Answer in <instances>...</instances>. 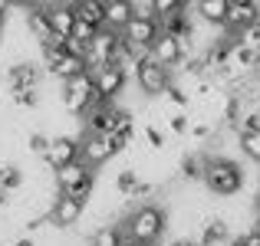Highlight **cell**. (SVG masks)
<instances>
[{"label":"cell","instance_id":"cell-1","mask_svg":"<svg viewBox=\"0 0 260 246\" xmlns=\"http://www.w3.org/2000/svg\"><path fill=\"white\" fill-rule=\"evenodd\" d=\"M168 230V214L165 207H158V203H142V207H135L132 214L125 217V227H122V233H125V240H135L142 246H152L155 240H161Z\"/></svg>","mask_w":260,"mask_h":246},{"label":"cell","instance_id":"cell-2","mask_svg":"<svg viewBox=\"0 0 260 246\" xmlns=\"http://www.w3.org/2000/svg\"><path fill=\"white\" fill-rule=\"evenodd\" d=\"M204 187L217 197H231L244 187V171L231 158H208L204 161Z\"/></svg>","mask_w":260,"mask_h":246},{"label":"cell","instance_id":"cell-3","mask_svg":"<svg viewBox=\"0 0 260 246\" xmlns=\"http://www.w3.org/2000/svg\"><path fill=\"white\" fill-rule=\"evenodd\" d=\"M63 105H66V112H73V115H86L89 108L95 105V82H92V72H83V76L63 82Z\"/></svg>","mask_w":260,"mask_h":246},{"label":"cell","instance_id":"cell-4","mask_svg":"<svg viewBox=\"0 0 260 246\" xmlns=\"http://www.w3.org/2000/svg\"><path fill=\"white\" fill-rule=\"evenodd\" d=\"M119 53H122V33L102 26V30L92 36V43H89V72H92L95 66L115 63V59H119Z\"/></svg>","mask_w":260,"mask_h":246},{"label":"cell","instance_id":"cell-5","mask_svg":"<svg viewBox=\"0 0 260 246\" xmlns=\"http://www.w3.org/2000/svg\"><path fill=\"white\" fill-rule=\"evenodd\" d=\"M125 76L128 72L122 69L119 63H106L92 69V82H95V102H112L115 95L125 89Z\"/></svg>","mask_w":260,"mask_h":246},{"label":"cell","instance_id":"cell-6","mask_svg":"<svg viewBox=\"0 0 260 246\" xmlns=\"http://www.w3.org/2000/svg\"><path fill=\"white\" fill-rule=\"evenodd\" d=\"M135 79H139V89L145 95H165L168 86H172V76H168L165 66H158L152 56H145L139 63V72H135Z\"/></svg>","mask_w":260,"mask_h":246},{"label":"cell","instance_id":"cell-7","mask_svg":"<svg viewBox=\"0 0 260 246\" xmlns=\"http://www.w3.org/2000/svg\"><path fill=\"white\" fill-rule=\"evenodd\" d=\"M83 214H86V203L76 200V197H70V194H56L53 203H50V220H53V227H59V230L76 227V223L83 220Z\"/></svg>","mask_w":260,"mask_h":246},{"label":"cell","instance_id":"cell-8","mask_svg":"<svg viewBox=\"0 0 260 246\" xmlns=\"http://www.w3.org/2000/svg\"><path fill=\"white\" fill-rule=\"evenodd\" d=\"M53 177H56L59 194H76L79 187H89V184H95L92 168H89V164H83V161H73V164H66V168L53 171Z\"/></svg>","mask_w":260,"mask_h":246},{"label":"cell","instance_id":"cell-9","mask_svg":"<svg viewBox=\"0 0 260 246\" xmlns=\"http://www.w3.org/2000/svg\"><path fill=\"white\" fill-rule=\"evenodd\" d=\"M79 161L89 164V168H99V164H106L109 158L115 154V145H112V138L109 135H92V132H86V138L79 141Z\"/></svg>","mask_w":260,"mask_h":246},{"label":"cell","instance_id":"cell-10","mask_svg":"<svg viewBox=\"0 0 260 246\" xmlns=\"http://www.w3.org/2000/svg\"><path fill=\"white\" fill-rule=\"evenodd\" d=\"M79 141L73 138V135H56V138L50 141V151H46V158L43 164L46 168H53V171H59V168H66V164H73V161H79Z\"/></svg>","mask_w":260,"mask_h":246},{"label":"cell","instance_id":"cell-11","mask_svg":"<svg viewBox=\"0 0 260 246\" xmlns=\"http://www.w3.org/2000/svg\"><path fill=\"white\" fill-rule=\"evenodd\" d=\"M148 56H152L158 66L172 69V66H178V63H181V59H188V50H184L181 36H168V33H161V36L155 39V46L148 50Z\"/></svg>","mask_w":260,"mask_h":246},{"label":"cell","instance_id":"cell-12","mask_svg":"<svg viewBox=\"0 0 260 246\" xmlns=\"http://www.w3.org/2000/svg\"><path fill=\"white\" fill-rule=\"evenodd\" d=\"M257 20H260L257 0H231V10H228V23H224V30H228L231 36H237L241 30L254 26Z\"/></svg>","mask_w":260,"mask_h":246},{"label":"cell","instance_id":"cell-13","mask_svg":"<svg viewBox=\"0 0 260 246\" xmlns=\"http://www.w3.org/2000/svg\"><path fill=\"white\" fill-rule=\"evenodd\" d=\"M46 13H50V26L59 39L73 36V30H76V7H73L70 0H63V4H46Z\"/></svg>","mask_w":260,"mask_h":246},{"label":"cell","instance_id":"cell-14","mask_svg":"<svg viewBox=\"0 0 260 246\" xmlns=\"http://www.w3.org/2000/svg\"><path fill=\"white\" fill-rule=\"evenodd\" d=\"M26 30L37 36V43H40V46H46V43H59V36L53 33V26H50V13H46V4H40V7H33V10H26Z\"/></svg>","mask_w":260,"mask_h":246},{"label":"cell","instance_id":"cell-15","mask_svg":"<svg viewBox=\"0 0 260 246\" xmlns=\"http://www.w3.org/2000/svg\"><path fill=\"white\" fill-rule=\"evenodd\" d=\"M7 86H10V92H17V89H37L40 86V69L30 59L10 66V69H7Z\"/></svg>","mask_w":260,"mask_h":246},{"label":"cell","instance_id":"cell-16","mask_svg":"<svg viewBox=\"0 0 260 246\" xmlns=\"http://www.w3.org/2000/svg\"><path fill=\"white\" fill-rule=\"evenodd\" d=\"M135 17V0H119V4H106V26L122 33Z\"/></svg>","mask_w":260,"mask_h":246},{"label":"cell","instance_id":"cell-17","mask_svg":"<svg viewBox=\"0 0 260 246\" xmlns=\"http://www.w3.org/2000/svg\"><path fill=\"white\" fill-rule=\"evenodd\" d=\"M194 10H198V17H201L208 26H224V23H228L231 0H198Z\"/></svg>","mask_w":260,"mask_h":246},{"label":"cell","instance_id":"cell-18","mask_svg":"<svg viewBox=\"0 0 260 246\" xmlns=\"http://www.w3.org/2000/svg\"><path fill=\"white\" fill-rule=\"evenodd\" d=\"M231 243V230L221 217H211V220L201 223V236H198V246H221Z\"/></svg>","mask_w":260,"mask_h":246},{"label":"cell","instance_id":"cell-19","mask_svg":"<svg viewBox=\"0 0 260 246\" xmlns=\"http://www.w3.org/2000/svg\"><path fill=\"white\" fill-rule=\"evenodd\" d=\"M76 7V17L86 20V23H92L95 30H102L106 26V0H79Z\"/></svg>","mask_w":260,"mask_h":246},{"label":"cell","instance_id":"cell-20","mask_svg":"<svg viewBox=\"0 0 260 246\" xmlns=\"http://www.w3.org/2000/svg\"><path fill=\"white\" fill-rule=\"evenodd\" d=\"M86 246H125V233L119 227H99Z\"/></svg>","mask_w":260,"mask_h":246},{"label":"cell","instance_id":"cell-21","mask_svg":"<svg viewBox=\"0 0 260 246\" xmlns=\"http://www.w3.org/2000/svg\"><path fill=\"white\" fill-rule=\"evenodd\" d=\"M20 184H23V174H20L17 164H0V187H4V194L20 190Z\"/></svg>","mask_w":260,"mask_h":246},{"label":"cell","instance_id":"cell-22","mask_svg":"<svg viewBox=\"0 0 260 246\" xmlns=\"http://www.w3.org/2000/svg\"><path fill=\"white\" fill-rule=\"evenodd\" d=\"M237 145H241L244 158H250V161L260 164V132H241V135H237Z\"/></svg>","mask_w":260,"mask_h":246},{"label":"cell","instance_id":"cell-23","mask_svg":"<svg viewBox=\"0 0 260 246\" xmlns=\"http://www.w3.org/2000/svg\"><path fill=\"white\" fill-rule=\"evenodd\" d=\"M204 161L208 158H198V154L181 158V177H188V181H204Z\"/></svg>","mask_w":260,"mask_h":246},{"label":"cell","instance_id":"cell-24","mask_svg":"<svg viewBox=\"0 0 260 246\" xmlns=\"http://www.w3.org/2000/svg\"><path fill=\"white\" fill-rule=\"evenodd\" d=\"M188 10V0H152V13L155 17H172V13H181Z\"/></svg>","mask_w":260,"mask_h":246},{"label":"cell","instance_id":"cell-25","mask_svg":"<svg viewBox=\"0 0 260 246\" xmlns=\"http://www.w3.org/2000/svg\"><path fill=\"white\" fill-rule=\"evenodd\" d=\"M139 184H142L139 181V171H132V168H125L119 177H115V187H119V194H125V197H132Z\"/></svg>","mask_w":260,"mask_h":246},{"label":"cell","instance_id":"cell-26","mask_svg":"<svg viewBox=\"0 0 260 246\" xmlns=\"http://www.w3.org/2000/svg\"><path fill=\"white\" fill-rule=\"evenodd\" d=\"M237 43L247 46V50H254V53H260V20H257L254 26H247V30L237 33Z\"/></svg>","mask_w":260,"mask_h":246},{"label":"cell","instance_id":"cell-27","mask_svg":"<svg viewBox=\"0 0 260 246\" xmlns=\"http://www.w3.org/2000/svg\"><path fill=\"white\" fill-rule=\"evenodd\" d=\"M50 141H53V138H46V135L33 132L30 138H26V145H30V151H33V154H40V158H46V151H50Z\"/></svg>","mask_w":260,"mask_h":246},{"label":"cell","instance_id":"cell-28","mask_svg":"<svg viewBox=\"0 0 260 246\" xmlns=\"http://www.w3.org/2000/svg\"><path fill=\"white\" fill-rule=\"evenodd\" d=\"M95 33H99V30H95L92 23H86V20H79V17H76V30H73V36H76L79 43H86V46H89Z\"/></svg>","mask_w":260,"mask_h":246},{"label":"cell","instance_id":"cell-29","mask_svg":"<svg viewBox=\"0 0 260 246\" xmlns=\"http://www.w3.org/2000/svg\"><path fill=\"white\" fill-rule=\"evenodd\" d=\"M13 102H17L20 108H33L37 105V89H17V92H10Z\"/></svg>","mask_w":260,"mask_h":246},{"label":"cell","instance_id":"cell-30","mask_svg":"<svg viewBox=\"0 0 260 246\" xmlns=\"http://www.w3.org/2000/svg\"><path fill=\"white\" fill-rule=\"evenodd\" d=\"M145 138H148V145H152L155 151H161V148H165V132H161V128L148 125V128H145Z\"/></svg>","mask_w":260,"mask_h":246},{"label":"cell","instance_id":"cell-31","mask_svg":"<svg viewBox=\"0 0 260 246\" xmlns=\"http://www.w3.org/2000/svg\"><path fill=\"white\" fill-rule=\"evenodd\" d=\"M165 99L172 102V105H178V108H184V105H188V92H184V89H178V86H168Z\"/></svg>","mask_w":260,"mask_h":246},{"label":"cell","instance_id":"cell-32","mask_svg":"<svg viewBox=\"0 0 260 246\" xmlns=\"http://www.w3.org/2000/svg\"><path fill=\"white\" fill-rule=\"evenodd\" d=\"M172 132L175 135H184V132H188V115H184V112H175L172 115Z\"/></svg>","mask_w":260,"mask_h":246},{"label":"cell","instance_id":"cell-33","mask_svg":"<svg viewBox=\"0 0 260 246\" xmlns=\"http://www.w3.org/2000/svg\"><path fill=\"white\" fill-rule=\"evenodd\" d=\"M4 4H10V7H23V10H33V7H40L43 0H4Z\"/></svg>","mask_w":260,"mask_h":246},{"label":"cell","instance_id":"cell-34","mask_svg":"<svg viewBox=\"0 0 260 246\" xmlns=\"http://www.w3.org/2000/svg\"><path fill=\"white\" fill-rule=\"evenodd\" d=\"M241 243H244V246H260V230H250V233H244Z\"/></svg>","mask_w":260,"mask_h":246},{"label":"cell","instance_id":"cell-35","mask_svg":"<svg viewBox=\"0 0 260 246\" xmlns=\"http://www.w3.org/2000/svg\"><path fill=\"white\" fill-rule=\"evenodd\" d=\"M208 132H211L208 125H194V128H191V135H194V138H204V135H208Z\"/></svg>","mask_w":260,"mask_h":246},{"label":"cell","instance_id":"cell-36","mask_svg":"<svg viewBox=\"0 0 260 246\" xmlns=\"http://www.w3.org/2000/svg\"><path fill=\"white\" fill-rule=\"evenodd\" d=\"M254 220H257V230H260V194L254 197Z\"/></svg>","mask_w":260,"mask_h":246},{"label":"cell","instance_id":"cell-37","mask_svg":"<svg viewBox=\"0 0 260 246\" xmlns=\"http://www.w3.org/2000/svg\"><path fill=\"white\" fill-rule=\"evenodd\" d=\"M13 246H37V243H33V240H30V236H20V240H17V243H13Z\"/></svg>","mask_w":260,"mask_h":246},{"label":"cell","instance_id":"cell-38","mask_svg":"<svg viewBox=\"0 0 260 246\" xmlns=\"http://www.w3.org/2000/svg\"><path fill=\"white\" fill-rule=\"evenodd\" d=\"M4 17H7V4L0 0V26H4Z\"/></svg>","mask_w":260,"mask_h":246},{"label":"cell","instance_id":"cell-39","mask_svg":"<svg viewBox=\"0 0 260 246\" xmlns=\"http://www.w3.org/2000/svg\"><path fill=\"white\" fill-rule=\"evenodd\" d=\"M172 246H198V243H191V240H178V243H172Z\"/></svg>","mask_w":260,"mask_h":246},{"label":"cell","instance_id":"cell-40","mask_svg":"<svg viewBox=\"0 0 260 246\" xmlns=\"http://www.w3.org/2000/svg\"><path fill=\"white\" fill-rule=\"evenodd\" d=\"M228 246H244V243H241V236H237V240H231Z\"/></svg>","mask_w":260,"mask_h":246},{"label":"cell","instance_id":"cell-41","mask_svg":"<svg viewBox=\"0 0 260 246\" xmlns=\"http://www.w3.org/2000/svg\"><path fill=\"white\" fill-rule=\"evenodd\" d=\"M4 200H7V194H4V187H0V207H4Z\"/></svg>","mask_w":260,"mask_h":246},{"label":"cell","instance_id":"cell-42","mask_svg":"<svg viewBox=\"0 0 260 246\" xmlns=\"http://www.w3.org/2000/svg\"><path fill=\"white\" fill-rule=\"evenodd\" d=\"M125 246H142V243H135V240H125Z\"/></svg>","mask_w":260,"mask_h":246},{"label":"cell","instance_id":"cell-43","mask_svg":"<svg viewBox=\"0 0 260 246\" xmlns=\"http://www.w3.org/2000/svg\"><path fill=\"white\" fill-rule=\"evenodd\" d=\"M106 4H119V0H106Z\"/></svg>","mask_w":260,"mask_h":246},{"label":"cell","instance_id":"cell-44","mask_svg":"<svg viewBox=\"0 0 260 246\" xmlns=\"http://www.w3.org/2000/svg\"><path fill=\"white\" fill-rule=\"evenodd\" d=\"M70 4H79V0H70Z\"/></svg>","mask_w":260,"mask_h":246}]
</instances>
